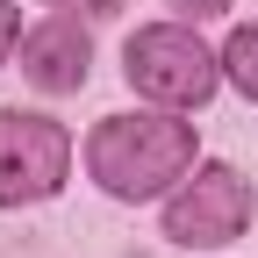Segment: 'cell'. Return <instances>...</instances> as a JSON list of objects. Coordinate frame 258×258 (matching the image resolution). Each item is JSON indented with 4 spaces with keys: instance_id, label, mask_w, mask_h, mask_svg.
<instances>
[{
    "instance_id": "3957f363",
    "label": "cell",
    "mask_w": 258,
    "mask_h": 258,
    "mask_svg": "<svg viewBox=\"0 0 258 258\" xmlns=\"http://www.w3.org/2000/svg\"><path fill=\"white\" fill-rule=\"evenodd\" d=\"M251 222V179L230 165H194L172 201H165V237L186 251H215V244H237Z\"/></svg>"
},
{
    "instance_id": "6da1fadb",
    "label": "cell",
    "mask_w": 258,
    "mask_h": 258,
    "mask_svg": "<svg viewBox=\"0 0 258 258\" xmlns=\"http://www.w3.org/2000/svg\"><path fill=\"white\" fill-rule=\"evenodd\" d=\"M194 151H201V137L179 115H108L86 144V165L115 201H151L194 172Z\"/></svg>"
},
{
    "instance_id": "7a4b0ae2",
    "label": "cell",
    "mask_w": 258,
    "mask_h": 258,
    "mask_svg": "<svg viewBox=\"0 0 258 258\" xmlns=\"http://www.w3.org/2000/svg\"><path fill=\"white\" fill-rule=\"evenodd\" d=\"M122 72L158 108H201L215 93V79H222V57L194 36V29L158 22V29H137V36L122 43Z\"/></svg>"
},
{
    "instance_id": "5b68a950",
    "label": "cell",
    "mask_w": 258,
    "mask_h": 258,
    "mask_svg": "<svg viewBox=\"0 0 258 258\" xmlns=\"http://www.w3.org/2000/svg\"><path fill=\"white\" fill-rule=\"evenodd\" d=\"M86 57H93L86 29H79L72 15H50L43 29L22 36V79L43 86V93H79V86H86Z\"/></svg>"
},
{
    "instance_id": "277c9868",
    "label": "cell",
    "mask_w": 258,
    "mask_h": 258,
    "mask_svg": "<svg viewBox=\"0 0 258 258\" xmlns=\"http://www.w3.org/2000/svg\"><path fill=\"white\" fill-rule=\"evenodd\" d=\"M72 172V137L64 122L50 115H29V108H0V208H22V201H50Z\"/></svg>"
},
{
    "instance_id": "ba28073f",
    "label": "cell",
    "mask_w": 258,
    "mask_h": 258,
    "mask_svg": "<svg viewBox=\"0 0 258 258\" xmlns=\"http://www.w3.org/2000/svg\"><path fill=\"white\" fill-rule=\"evenodd\" d=\"M172 8H179L186 22H208V15H222V8H230V0H172Z\"/></svg>"
},
{
    "instance_id": "9c48e42d",
    "label": "cell",
    "mask_w": 258,
    "mask_h": 258,
    "mask_svg": "<svg viewBox=\"0 0 258 258\" xmlns=\"http://www.w3.org/2000/svg\"><path fill=\"white\" fill-rule=\"evenodd\" d=\"M50 8H64V15H72V8H79V15H115L122 0H50Z\"/></svg>"
},
{
    "instance_id": "52a82bcc",
    "label": "cell",
    "mask_w": 258,
    "mask_h": 258,
    "mask_svg": "<svg viewBox=\"0 0 258 258\" xmlns=\"http://www.w3.org/2000/svg\"><path fill=\"white\" fill-rule=\"evenodd\" d=\"M15 43H22V8H15V0H0V64H8Z\"/></svg>"
},
{
    "instance_id": "8992f818",
    "label": "cell",
    "mask_w": 258,
    "mask_h": 258,
    "mask_svg": "<svg viewBox=\"0 0 258 258\" xmlns=\"http://www.w3.org/2000/svg\"><path fill=\"white\" fill-rule=\"evenodd\" d=\"M222 72L237 79L244 101H258V29H237V36H230V50H222Z\"/></svg>"
}]
</instances>
